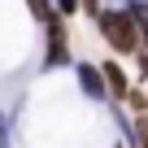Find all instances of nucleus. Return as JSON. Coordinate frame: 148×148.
I'll use <instances>...</instances> for the list:
<instances>
[{
    "label": "nucleus",
    "instance_id": "f257e3e1",
    "mask_svg": "<svg viewBox=\"0 0 148 148\" xmlns=\"http://www.w3.org/2000/svg\"><path fill=\"white\" fill-rule=\"evenodd\" d=\"M96 26H100L105 44H109L118 57H135V48H139V26H135V13H131V9H96Z\"/></svg>",
    "mask_w": 148,
    "mask_h": 148
},
{
    "label": "nucleus",
    "instance_id": "f03ea898",
    "mask_svg": "<svg viewBox=\"0 0 148 148\" xmlns=\"http://www.w3.org/2000/svg\"><path fill=\"white\" fill-rule=\"evenodd\" d=\"M44 26H48L44 65H48V70H61V65H70V35H65V18H61V13H52Z\"/></svg>",
    "mask_w": 148,
    "mask_h": 148
},
{
    "label": "nucleus",
    "instance_id": "7ed1b4c3",
    "mask_svg": "<svg viewBox=\"0 0 148 148\" xmlns=\"http://www.w3.org/2000/svg\"><path fill=\"white\" fill-rule=\"evenodd\" d=\"M74 79H79V92L87 96V100H109V87H105V74H100V65H92V61H79L74 65Z\"/></svg>",
    "mask_w": 148,
    "mask_h": 148
},
{
    "label": "nucleus",
    "instance_id": "20e7f679",
    "mask_svg": "<svg viewBox=\"0 0 148 148\" xmlns=\"http://www.w3.org/2000/svg\"><path fill=\"white\" fill-rule=\"evenodd\" d=\"M100 74H105L109 100H126V92H131V79H126V70H122L118 61H100Z\"/></svg>",
    "mask_w": 148,
    "mask_h": 148
},
{
    "label": "nucleus",
    "instance_id": "39448f33",
    "mask_svg": "<svg viewBox=\"0 0 148 148\" xmlns=\"http://www.w3.org/2000/svg\"><path fill=\"white\" fill-rule=\"evenodd\" d=\"M26 5H31V13H35L39 22H48V18L57 13V9H52V0H26Z\"/></svg>",
    "mask_w": 148,
    "mask_h": 148
},
{
    "label": "nucleus",
    "instance_id": "423d86ee",
    "mask_svg": "<svg viewBox=\"0 0 148 148\" xmlns=\"http://www.w3.org/2000/svg\"><path fill=\"white\" fill-rule=\"evenodd\" d=\"M135 144L148 148V113H135Z\"/></svg>",
    "mask_w": 148,
    "mask_h": 148
},
{
    "label": "nucleus",
    "instance_id": "0eeeda50",
    "mask_svg": "<svg viewBox=\"0 0 148 148\" xmlns=\"http://www.w3.org/2000/svg\"><path fill=\"white\" fill-rule=\"evenodd\" d=\"M126 105H131L135 113H148V100H144V92H135V87L126 92Z\"/></svg>",
    "mask_w": 148,
    "mask_h": 148
},
{
    "label": "nucleus",
    "instance_id": "6e6552de",
    "mask_svg": "<svg viewBox=\"0 0 148 148\" xmlns=\"http://www.w3.org/2000/svg\"><path fill=\"white\" fill-rule=\"evenodd\" d=\"M0 148H13V135H9V113H0Z\"/></svg>",
    "mask_w": 148,
    "mask_h": 148
},
{
    "label": "nucleus",
    "instance_id": "1a4fd4ad",
    "mask_svg": "<svg viewBox=\"0 0 148 148\" xmlns=\"http://www.w3.org/2000/svg\"><path fill=\"white\" fill-rule=\"evenodd\" d=\"M52 9H57V13H61V18H70V13H74V9H79V0H52Z\"/></svg>",
    "mask_w": 148,
    "mask_h": 148
},
{
    "label": "nucleus",
    "instance_id": "9d476101",
    "mask_svg": "<svg viewBox=\"0 0 148 148\" xmlns=\"http://www.w3.org/2000/svg\"><path fill=\"white\" fill-rule=\"evenodd\" d=\"M135 61H139V74L148 79V44H139V48H135Z\"/></svg>",
    "mask_w": 148,
    "mask_h": 148
},
{
    "label": "nucleus",
    "instance_id": "9b49d317",
    "mask_svg": "<svg viewBox=\"0 0 148 148\" xmlns=\"http://www.w3.org/2000/svg\"><path fill=\"white\" fill-rule=\"evenodd\" d=\"M79 9H87V13L96 18V9H100V0H79Z\"/></svg>",
    "mask_w": 148,
    "mask_h": 148
},
{
    "label": "nucleus",
    "instance_id": "f8f14e48",
    "mask_svg": "<svg viewBox=\"0 0 148 148\" xmlns=\"http://www.w3.org/2000/svg\"><path fill=\"white\" fill-rule=\"evenodd\" d=\"M126 9H131V13H139V9H148V0H126Z\"/></svg>",
    "mask_w": 148,
    "mask_h": 148
}]
</instances>
